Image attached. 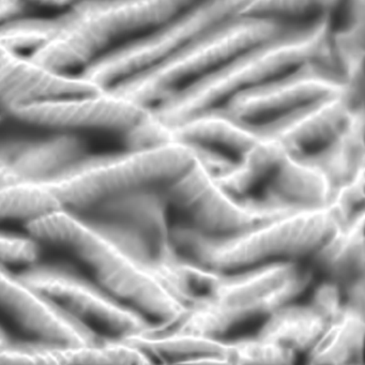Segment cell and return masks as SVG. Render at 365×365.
Segmentation results:
<instances>
[{
  "mask_svg": "<svg viewBox=\"0 0 365 365\" xmlns=\"http://www.w3.org/2000/svg\"><path fill=\"white\" fill-rule=\"evenodd\" d=\"M330 27V14L296 23L179 87L151 106V112L170 127L200 110L221 106L236 93L301 63H326Z\"/></svg>",
  "mask_w": 365,
  "mask_h": 365,
  "instance_id": "1",
  "label": "cell"
},
{
  "mask_svg": "<svg viewBox=\"0 0 365 365\" xmlns=\"http://www.w3.org/2000/svg\"><path fill=\"white\" fill-rule=\"evenodd\" d=\"M29 236L73 254L95 281L119 300L158 320L174 324L187 307L155 277L148 264L130 253L112 235L78 213L61 208L26 224Z\"/></svg>",
  "mask_w": 365,
  "mask_h": 365,
  "instance_id": "2",
  "label": "cell"
},
{
  "mask_svg": "<svg viewBox=\"0 0 365 365\" xmlns=\"http://www.w3.org/2000/svg\"><path fill=\"white\" fill-rule=\"evenodd\" d=\"M341 224L330 205L296 209L223 236L204 234L189 223L170 226L180 253L217 270L234 271L277 259L309 256Z\"/></svg>",
  "mask_w": 365,
  "mask_h": 365,
  "instance_id": "3",
  "label": "cell"
},
{
  "mask_svg": "<svg viewBox=\"0 0 365 365\" xmlns=\"http://www.w3.org/2000/svg\"><path fill=\"white\" fill-rule=\"evenodd\" d=\"M197 0H76L61 12L58 33L31 57L70 72L86 67L129 36L159 26Z\"/></svg>",
  "mask_w": 365,
  "mask_h": 365,
  "instance_id": "4",
  "label": "cell"
},
{
  "mask_svg": "<svg viewBox=\"0 0 365 365\" xmlns=\"http://www.w3.org/2000/svg\"><path fill=\"white\" fill-rule=\"evenodd\" d=\"M313 279V269L296 259L262 262L222 273L211 294L166 328L219 337L241 322L267 317L292 302Z\"/></svg>",
  "mask_w": 365,
  "mask_h": 365,
  "instance_id": "5",
  "label": "cell"
},
{
  "mask_svg": "<svg viewBox=\"0 0 365 365\" xmlns=\"http://www.w3.org/2000/svg\"><path fill=\"white\" fill-rule=\"evenodd\" d=\"M296 23L270 16H230L205 29L163 61L108 88L151 108L236 53L274 37Z\"/></svg>",
  "mask_w": 365,
  "mask_h": 365,
  "instance_id": "6",
  "label": "cell"
},
{
  "mask_svg": "<svg viewBox=\"0 0 365 365\" xmlns=\"http://www.w3.org/2000/svg\"><path fill=\"white\" fill-rule=\"evenodd\" d=\"M192 145L173 142L82 160L50 181L63 208L82 211L140 187L161 185L195 160Z\"/></svg>",
  "mask_w": 365,
  "mask_h": 365,
  "instance_id": "7",
  "label": "cell"
},
{
  "mask_svg": "<svg viewBox=\"0 0 365 365\" xmlns=\"http://www.w3.org/2000/svg\"><path fill=\"white\" fill-rule=\"evenodd\" d=\"M249 0H197L170 20L106 51L83 68L101 88L155 65L212 25L240 16Z\"/></svg>",
  "mask_w": 365,
  "mask_h": 365,
  "instance_id": "8",
  "label": "cell"
},
{
  "mask_svg": "<svg viewBox=\"0 0 365 365\" xmlns=\"http://www.w3.org/2000/svg\"><path fill=\"white\" fill-rule=\"evenodd\" d=\"M161 189L168 204L185 213L187 223L212 236L241 232L292 211L239 198L224 189L197 157Z\"/></svg>",
  "mask_w": 365,
  "mask_h": 365,
  "instance_id": "9",
  "label": "cell"
},
{
  "mask_svg": "<svg viewBox=\"0 0 365 365\" xmlns=\"http://www.w3.org/2000/svg\"><path fill=\"white\" fill-rule=\"evenodd\" d=\"M20 275L53 304L95 333L96 328L110 337H125L151 324L144 314L71 269L35 262Z\"/></svg>",
  "mask_w": 365,
  "mask_h": 365,
  "instance_id": "10",
  "label": "cell"
},
{
  "mask_svg": "<svg viewBox=\"0 0 365 365\" xmlns=\"http://www.w3.org/2000/svg\"><path fill=\"white\" fill-rule=\"evenodd\" d=\"M150 112L112 88L95 93L38 100L16 106L6 114L29 125L58 132L106 130L123 135L140 125Z\"/></svg>",
  "mask_w": 365,
  "mask_h": 365,
  "instance_id": "11",
  "label": "cell"
},
{
  "mask_svg": "<svg viewBox=\"0 0 365 365\" xmlns=\"http://www.w3.org/2000/svg\"><path fill=\"white\" fill-rule=\"evenodd\" d=\"M337 93L350 95L345 81L328 66L313 61L249 87L221 106L237 118L256 123Z\"/></svg>",
  "mask_w": 365,
  "mask_h": 365,
  "instance_id": "12",
  "label": "cell"
},
{
  "mask_svg": "<svg viewBox=\"0 0 365 365\" xmlns=\"http://www.w3.org/2000/svg\"><path fill=\"white\" fill-rule=\"evenodd\" d=\"M361 106L349 93H337L253 123L262 138L279 140L288 153L300 155L330 142Z\"/></svg>",
  "mask_w": 365,
  "mask_h": 365,
  "instance_id": "13",
  "label": "cell"
},
{
  "mask_svg": "<svg viewBox=\"0 0 365 365\" xmlns=\"http://www.w3.org/2000/svg\"><path fill=\"white\" fill-rule=\"evenodd\" d=\"M0 311L37 339L86 343L99 336L53 304L20 273L11 272L3 262H0Z\"/></svg>",
  "mask_w": 365,
  "mask_h": 365,
  "instance_id": "14",
  "label": "cell"
},
{
  "mask_svg": "<svg viewBox=\"0 0 365 365\" xmlns=\"http://www.w3.org/2000/svg\"><path fill=\"white\" fill-rule=\"evenodd\" d=\"M81 74L44 67L31 55L16 52L0 41V110L48 98L101 91Z\"/></svg>",
  "mask_w": 365,
  "mask_h": 365,
  "instance_id": "15",
  "label": "cell"
},
{
  "mask_svg": "<svg viewBox=\"0 0 365 365\" xmlns=\"http://www.w3.org/2000/svg\"><path fill=\"white\" fill-rule=\"evenodd\" d=\"M153 359L121 337H99L86 343L8 341L0 348V364H150Z\"/></svg>",
  "mask_w": 365,
  "mask_h": 365,
  "instance_id": "16",
  "label": "cell"
},
{
  "mask_svg": "<svg viewBox=\"0 0 365 365\" xmlns=\"http://www.w3.org/2000/svg\"><path fill=\"white\" fill-rule=\"evenodd\" d=\"M343 299L341 287L328 279L309 303L288 302L269 314L257 336L285 346L296 354H307L341 309Z\"/></svg>",
  "mask_w": 365,
  "mask_h": 365,
  "instance_id": "17",
  "label": "cell"
},
{
  "mask_svg": "<svg viewBox=\"0 0 365 365\" xmlns=\"http://www.w3.org/2000/svg\"><path fill=\"white\" fill-rule=\"evenodd\" d=\"M168 206L161 185H151L112 196L76 213L91 221L110 222L135 230L148 241L157 258L173 247Z\"/></svg>",
  "mask_w": 365,
  "mask_h": 365,
  "instance_id": "18",
  "label": "cell"
},
{
  "mask_svg": "<svg viewBox=\"0 0 365 365\" xmlns=\"http://www.w3.org/2000/svg\"><path fill=\"white\" fill-rule=\"evenodd\" d=\"M0 157L16 182L48 183L86 157V146L72 132H58L41 140L1 145Z\"/></svg>",
  "mask_w": 365,
  "mask_h": 365,
  "instance_id": "19",
  "label": "cell"
},
{
  "mask_svg": "<svg viewBox=\"0 0 365 365\" xmlns=\"http://www.w3.org/2000/svg\"><path fill=\"white\" fill-rule=\"evenodd\" d=\"M267 200L274 207L312 209L328 206L331 189L324 173L302 158L286 153L268 177Z\"/></svg>",
  "mask_w": 365,
  "mask_h": 365,
  "instance_id": "20",
  "label": "cell"
},
{
  "mask_svg": "<svg viewBox=\"0 0 365 365\" xmlns=\"http://www.w3.org/2000/svg\"><path fill=\"white\" fill-rule=\"evenodd\" d=\"M168 129L172 140L200 146L223 147L238 155L262 138L253 123L237 118L222 106L195 113L170 125Z\"/></svg>",
  "mask_w": 365,
  "mask_h": 365,
  "instance_id": "21",
  "label": "cell"
},
{
  "mask_svg": "<svg viewBox=\"0 0 365 365\" xmlns=\"http://www.w3.org/2000/svg\"><path fill=\"white\" fill-rule=\"evenodd\" d=\"M364 209L339 224L309 256L314 268L339 287L364 277Z\"/></svg>",
  "mask_w": 365,
  "mask_h": 365,
  "instance_id": "22",
  "label": "cell"
},
{
  "mask_svg": "<svg viewBox=\"0 0 365 365\" xmlns=\"http://www.w3.org/2000/svg\"><path fill=\"white\" fill-rule=\"evenodd\" d=\"M153 356L170 363H225L226 341L219 337L150 324L148 328L121 337Z\"/></svg>",
  "mask_w": 365,
  "mask_h": 365,
  "instance_id": "23",
  "label": "cell"
},
{
  "mask_svg": "<svg viewBox=\"0 0 365 365\" xmlns=\"http://www.w3.org/2000/svg\"><path fill=\"white\" fill-rule=\"evenodd\" d=\"M364 125V108L361 106L330 142L311 153L296 155L319 168L333 191L365 170Z\"/></svg>",
  "mask_w": 365,
  "mask_h": 365,
  "instance_id": "24",
  "label": "cell"
},
{
  "mask_svg": "<svg viewBox=\"0 0 365 365\" xmlns=\"http://www.w3.org/2000/svg\"><path fill=\"white\" fill-rule=\"evenodd\" d=\"M364 309L344 301L317 343L307 352L309 364H360L364 346Z\"/></svg>",
  "mask_w": 365,
  "mask_h": 365,
  "instance_id": "25",
  "label": "cell"
},
{
  "mask_svg": "<svg viewBox=\"0 0 365 365\" xmlns=\"http://www.w3.org/2000/svg\"><path fill=\"white\" fill-rule=\"evenodd\" d=\"M286 153L287 149L279 140L262 138L241 153L227 170L213 176L224 189L240 196L268 178Z\"/></svg>",
  "mask_w": 365,
  "mask_h": 365,
  "instance_id": "26",
  "label": "cell"
},
{
  "mask_svg": "<svg viewBox=\"0 0 365 365\" xmlns=\"http://www.w3.org/2000/svg\"><path fill=\"white\" fill-rule=\"evenodd\" d=\"M61 208L48 183L0 185V222L19 220L29 224Z\"/></svg>",
  "mask_w": 365,
  "mask_h": 365,
  "instance_id": "27",
  "label": "cell"
},
{
  "mask_svg": "<svg viewBox=\"0 0 365 365\" xmlns=\"http://www.w3.org/2000/svg\"><path fill=\"white\" fill-rule=\"evenodd\" d=\"M61 16H21L0 25V41L16 52L35 53L58 33Z\"/></svg>",
  "mask_w": 365,
  "mask_h": 365,
  "instance_id": "28",
  "label": "cell"
},
{
  "mask_svg": "<svg viewBox=\"0 0 365 365\" xmlns=\"http://www.w3.org/2000/svg\"><path fill=\"white\" fill-rule=\"evenodd\" d=\"M297 354L285 346L256 336L226 341L227 364H290Z\"/></svg>",
  "mask_w": 365,
  "mask_h": 365,
  "instance_id": "29",
  "label": "cell"
},
{
  "mask_svg": "<svg viewBox=\"0 0 365 365\" xmlns=\"http://www.w3.org/2000/svg\"><path fill=\"white\" fill-rule=\"evenodd\" d=\"M341 0H249L240 16H270L292 19L307 16L316 18L331 14L336 9Z\"/></svg>",
  "mask_w": 365,
  "mask_h": 365,
  "instance_id": "30",
  "label": "cell"
},
{
  "mask_svg": "<svg viewBox=\"0 0 365 365\" xmlns=\"http://www.w3.org/2000/svg\"><path fill=\"white\" fill-rule=\"evenodd\" d=\"M364 170H362L354 178L333 190L328 205L336 211L341 223L364 209Z\"/></svg>",
  "mask_w": 365,
  "mask_h": 365,
  "instance_id": "31",
  "label": "cell"
},
{
  "mask_svg": "<svg viewBox=\"0 0 365 365\" xmlns=\"http://www.w3.org/2000/svg\"><path fill=\"white\" fill-rule=\"evenodd\" d=\"M40 243L31 236H23L0 230V262L29 264L37 262Z\"/></svg>",
  "mask_w": 365,
  "mask_h": 365,
  "instance_id": "32",
  "label": "cell"
},
{
  "mask_svg": "<svg viewBox=\"0 0 365 365\" xmlns=\"http://www.w3.org/2000/svg\"><path fill=\"white\" fill-rule=\"evenodd\" d=\"M29 7L25 0H0V25L24 16Z\"/></svg>",
  "mask_w": 365,
  "mask_h": 365,
  "instance_id": "33",
  "label": "cell"
},
{
  "mask_svg": "<svg viewBox=\"0 0 365 365\" xmlns=\"http://www.w3.org/2000/svg\"><path fill=\"white\" fill-rule=\"evenodd\" d=\"M29 6H50V7L69 8L76 0H25Z\"/></svg>",
  "mask_w": 365,
  "mask_h": 365,
  "instance_id": "34",
  "label": "cell"
},
{
  "mask_svg": "<svg viewBox=\"0 0 365 365\" xmlns=\"http://www.w3.org/2000/svg\"><path fill=\"white\" fill-rule=\"evenodd\" d=\"M10 183H16V181L14 180L3 158L0 157V185H10Z\"/></svg>",
  "mask_w": 365,
  "mask_h": 365,
  "instance_id": "35",
  "label": "cell"
},
{
  "mask_svg": "<svg viewBox=\"0 0 365 365\" xmlns=\"http://www.w3.org/2000/svg\"><path fill=\"white\" fill-rule=\"evenodd\" d=\"M0 113H3V112H1V110H0ZM0 118H1V116H0Z\"/></svg>",
  "mask_w": 365,
  "mask_h": 365,
  "instance_id": "36",
  "label": "cell"
}]
</instances>
